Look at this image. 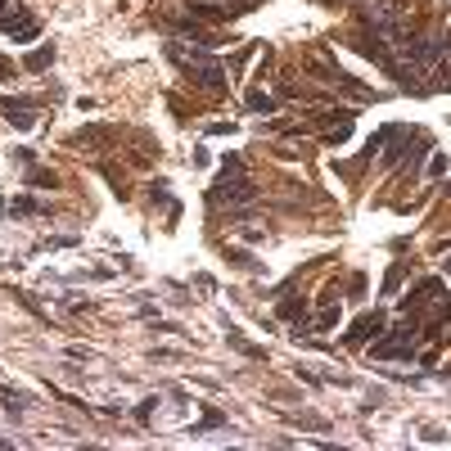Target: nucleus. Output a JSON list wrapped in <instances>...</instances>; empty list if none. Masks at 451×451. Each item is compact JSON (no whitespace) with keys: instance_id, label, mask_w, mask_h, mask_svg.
Returning a JSON list of instances; mask_svg holds the SVG:
<instances>
[{"instance_id":"f257e3e1","label":"nucleus","mask_w":451,"mask_h":451,"mask_svg":"<svg viewBox=\"0 0 451 451\" xmlns=\"http://www.w3.org/2000/svg\"><path fill=\"white\" fill-rule=\"evenodd\" d=\"M379 330H384V316H379V312H365L361 321L343 334V343H348V348H357V343H365V338H370V334H379Z\"/></svg>"},{"instance_id":"f03ea898","label":"nucleus","mask_w":451,"mask_h":451,"mask_svg":"<svg viewBox=\"0 0 451 451\" xmlns=\"http://www.w3.org/2000/svg\"><path fill=\"white\" fill-rule=\"evenodd\" d=\"M370 357H375V361H388V357L416 361V348H411V343H397V338H384V343H375V348H370Z\"/></svg>"},{"instance_id":"7ed1b4c3","label":"nucleus","mask_w":451,"mask_h":451,"mask_svg":"<svg viewBox=\"0 0 451 451\" xmlns=\"http://www.w3.org/2000/svg\"><path fill=\"white\" fill-rule=\"evenodd\" d=\"M5 118L14 122V127H23V131L36 127V113H32V104H28V100H5Z\"/></svg>"},{"instance_id":"20e7f679","label":"nucleus","mask_w":451,"mask_h":451,"mask_svg":"<svg viewBox=\"0 0 451 451\" xmlns=\"http://www.w3.org/2000/svg\"><path fill=\"white\" fill-rule=\"evenodd\" d=\"M249 108H253V113H271L275 104H271V95H266V91H253L249 95Z\"/></svg>"},{"instance_id":"39448f33","label":"nucleus","mask_w":451,"mask_h":451,"mask_svg":"<svg viewBox=\"0 0 451 451\" xmlns=\"http://www.w3.org/2000/svg\"><path fill=\"white\" fill-rule=\"evenodd\" d=\"M50 59H55V45H45V50H32V55H28V68H50Z\"/></svg>"},{"instance_id":"423d86ee","label":"nucleus","mask_w":451,"mask_h":451,"mask_svg":"<svg viewBox=\"0 0 451 451\" xmlns=\"http://www.w3.org/2000/svg\"><path fill=\"white\" fill-rule=\"evenodd\" d=\"M280 316H285V321H302L307 307H302V302H280Z\"/></svg>"},{"instance_id":"0eeeda50","label":"nucleus","mask_w":451,"mask_h":451,"mask_svg":"<svg viewBox=\"0 0 451 451\" xmlns=\"http://www.w3.org/2000/svg\"><path fill=\"white\" fill-rule=\"evenodd\" d=\"M334 325H338V307L321 312V316H316V325H312V330H334Z\"/></svg>"},{"instance_id":"6e6552de","label":"nucleus","mask_w":451,"mask_h":451,"mask_svg":"<svg viewBox=\"0 0 451 451\" xmlns=\"http://www.w3.org/2000/svg\"><path fill=\"white\" fill-rule=\"evenodd\" d=\"M28 185H45V190H55L59 181H55V172H32V181H28Z\"/></svg>"},{"instance_id":"1a4fd4ad","label":"nucleus","mask_w":451,"mask_h":451,"mask_svg":"<svg viewBox=\"0 0 451 451\" xmlns=\"http://www.w3.org/2000/svg\"><path fill=\"white\" fill-rule=\"evenodd\" d=\"M9 208H14V212H41V203H36V199H14Z\"/></svg>"},{"instance_id":"9d476101","label":"nucleus","mask_w":451,"mask_h":451,"mask_svg":"<svg viewBox=\"0 0 451 451\" xmlns=\"http://www.w3.org/2000/svg\"><path fill=\"white\" fill-rule=\"evenodd\" d=\"M154 406H158V397H149V401H140V411H136V416H140V420H149V416H154Z\"/></svg>"},{"instance_id":"9b49d317","label":"nucleus","mask_w":451,"mask_h":451,"mask_svg":"<svg viewBox=\"0 0 451 451\" xmlns=\"http://www.w3.org/2000/svg\"><path fill=\"white\" fill-rule=\"evenodd\" d=\"M0 447H9V438H0Z\"/></svg>"},{"instance_id":"f8f14e48","label":"nucleus","mask_w":451,"mask_h":451,"mask_svg":"<svg viewBox=\"0 0 451 451\" xmlns=\"http://www.w3.org/2000/svg\"><path fill=\"white\" fill-rule=\"evenodd\" d=\"M5 5H9V0H0V9H5Z\"/></svg>"}]
</instances>
